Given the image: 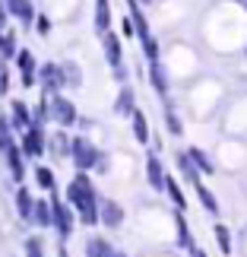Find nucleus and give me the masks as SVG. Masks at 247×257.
Returning <instances> with one entry per match:
<instances>
[{"label": "nucleus", "mask_w": 247, "mask_h": 257, "mask_svg": "<svg viewBox=\"0 0 247 257\" xmlns=\"http://www.w3.org/2000/svg\"><path fill=\"white\" fill-rule=\"evenodd\" d=\"M117 111H121V114H130V111H133V92H130V89H124V92H121Z\"/></svg>", "instance_id": "9b49d317"}, {"label": "nucleus", "mask_w": 247, "mask_h": 257, "mask_svg": "<svg viewBox=\"0 0 247 257\" xmlns=\"http://www.w3.org/2000/svg\"><path fill=\"white\" fill-rule=\"evenodd\" d=\"M133 134H136V140H140V143L149 140V124H146V117L140 111H133Z\"/></svg>", "instance_id": "423d86ee"}, {"label": "nucleus", "mask_w": 247, "mask_h": 257, "mask_svg": "<svg viewBox=\"0 0 247 257\" xmlns=\"http://www.w3.org/2000/svg\"><path fill=\"white\" fill-rule=\"evenodd\" d=\"M190 257H206V254H203L200 248H190Z\"/></svg>", "instance_id": "2eb2a0df"}, {"label": "nucleus", "mask_w": 247, "mask_h": 257, "mask_svg": "<svg viewBox=\"0 0 247 257\" xmlns=\"http://www.w3.org/2000/svg\"><path fill=\"white\" fill-rule=\"evenodd\" d=\"M108 61L111 64L121 61V42H117V38H108Z\"/></svg>", "instance_id": "ddd939ff"}, {"label": "nucleus", "mask_w": 247, "mask_h": 257, "mask_svg": "<svg viewBox=\"0 0 247 257\" xmlns=\"http://www.w3.org/2000/svg\"><path fill=\"white\" fill-rule=\"evenodd\" d=\"M196 197H200V203H203L209 213H215V210H219V203H215V194L209 191V187H203L200 181H196Z\"/></svg>", "instance_id": "7ed1b4c3"}, {"label": "nucleus", "mask_w": 247, "mask_h": 257, "mask_svg": "<svg viewBox=\"0 0 247 257\" xmlns=\"http://www.w3.org/2000/svg\"><path fill=\"white\" fill-rule=\"evenodd\" d=\"M215 238H219L222 254H231V238H228V229H225V225H215Z\"/></svg>", "instance_id": "1a4fd4ad"}, {"label": "nucleus", "mask_w": 247, "mask_h": 257, "mask_svg": "<svg viewBox=\"0 0 247 257\" xmlns=\"http://www.w3.org/2000/svg\"><path fill=\"white\" fill-rule=\"evenodd\" d=\"M143 51H146V57H149V61H159V42H155L152 35L143 38Z\"/></svg>", "instance_id": "9d476101"}, {"label": "nucleus", "mask_w": 247, "mask_h": 257, "mask_svg": "<svg viewBox=\"0 0 247 257\" xmlns=\"http://www.w3.org/2000/svg\"><path fill=\"white\" fill-rule=\"evenodd\" d=\"M146 172H149V184L155 187V191H165V169L159 162V156H149V165H146Z\"/></svg>", "instance_id": "f257e3e1"}, {"label": "nucleus", "mask_w": 247, "mask_h": 257, "mask_svg": "<svg viewBox=\"0 0 247 257\" xmlns=\"http://www.w3.org/2000/svg\"><path fill=\"white\" fill-rule=\"evenodd\" d=\"M105 222L108 225H121L124 222V210L117 203H105Z\"/></svg>", "instance_id": "0eeeda50"}, {"label": "nucleus", "mask_w": 247, "mask_h": 257, "mask_svg": "<svg viewBox=\"0 0 247 257\" xmlns=\"http://www.w3.org/2000/svg\"><path fill=\"white\" fill-rule=\"evenodd\" d=\"M111 257H124V254H111Z\"/></svg>", "instance_id": "dca6fc26"}, {"label": "nucleus", "mask_w": 247, "mask_h": 257, "mask_svg": "<svg viewBox=\"0 0 247 257\" xmlns=\"http://www.w3.org/2000/svg\"><path fill=\"white\" fill-rule=\"evenodd\" d=\"M165 191L171 194V200H174L177 210H184V206H187V200H184V194H181V187H177V181H174V178H168V175H165Z\"/></svg>", "instance_id": "20e7f679"}, {"label": "nucleus", "mask_w": 247, "mask_h": 257, "mask_svg": "<svg viewBox=\"0 0 247 257\" xmlns=\"http://www.w3.org/2000/svg\"><path fill=\"white\" fill-rule=\"evenodd\" d=\"M181 131H184V127H181V117L174 114V108H168V134L181 137Z\"/></svg>", "instance_id": "f8f14e48"}, {"label": "nucleus", "mask_w": 247, "mask_h": 257, "mask_svg": "<svg viewBox=\"0 0 247 257\" xmlns=\"http://www.w3.org/2000/svg\"><path fill=\"white\" fill-rule=\"evenodd\" d=\"M152 89H155L159 95L168 92V76H165V67H162L159 61H152Z\"/></svg>", "instance_id": "f03ea898"}, {"label": "nucleus", "mask_w": 247, "mask_h": 257, "mask_svg": "<svg viewBox=\"0 0 247 257\" xmlns=\"http://www.w3.org/2000/svg\"><path fill=\"white\" fill-rule=\"evenodd\" d=\"M187 156H190V162H193V165H200V169H203L206 175L212 172V162L206 159V153H203V150H196V146H190V153H187Z\"/></svg>", "instance_id": "6e6552de"}, {"label": "nucleus", "mask_w": 247, "mask_h": 257, "mask_svg": "<svg viewBox=\"0 0 247 257\" xmlns=\"http://www.w3.org/2000/svg\"><path fill=\"white\" fill-rule=\"evenodd\" d=\"M174 225H177V241H181V248H193V241H190V232H187V219L181 213L174 216Z\"/></svg>", "instance_id": "39448f33"}, {"label": "nucleus", "mask_w": 247, "mask_h": 257, "mask_svg": "<svg viewBox=\"0 0 247 257\" xmlns=\"http://www.w3.org/2000/svg\"><path fill=\"white\" fill-rule=\"evenodd\" d=\"M98 19H102V23H98V26H108V7H105V0H102V4H98Z\"/></svg>", "instance_id": "4468645a"}]
</instances>
